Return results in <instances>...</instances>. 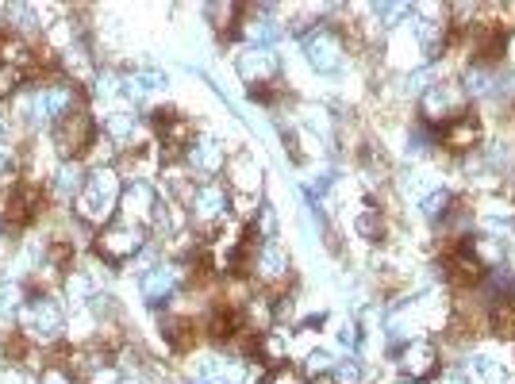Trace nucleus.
Segmentation results:
<instances>
[{
    "label": "nucleus",
    "mask_w": 515,
    "mask_h": 384,
    "mask_svg": "<svg viewBox=\"0 0 515 384\" xmlns=\"http://www.w3.org/2000/svg\"><path fill=\"white\" fill-rule=\"evenodd\" d=\"M185 265L181 262H158L143 269V277H139V292H143V300H147L150 308H162V304H170L173 296L181 292L185 285Z\"/></svg>",
    "instance_id": "1a4fd4ad"
},
{
    "label": "nucleus",
    "mask_w": 515,
    "mask_h": 384,
    "mask_svg": "<svg viewBox=\"0 0 515 384\" xmlns=\"http://www.w3.org/2000/svg\"><path fill=\"white\" fill-rule=\"evenodd\" d=\"M16 85H20V70H12V66L0 62V96L16 93Z\"/></svg>",
    "instance_id": "4c0bfd02"
},
{
    "label": "nucleus",
    "mask_w": 515,
    "mask_h": 384,
    "mask_svg": "<svg viewBox=\"0 0 515 384\" xmlns=\"http://www.w3.org/2000/svg\"><path fill=\"white\" fill-rule=\"evenodd\" d=\"M8 169H12V162H8V154H4V150H0V181H4V177H8Z\"/></svg>",
    "instance_id": "79ce46f5"
},
{
    "label": "nucleus",
    "mask_w": 515,
    "mask_h": 384,
    "mask_svg": "<svg viewBox=\"0 0 515 384\" xmlns=\"http://www.w3.org/2000/svg\"><path fill=\"white\" fill-rule=\"evenodd\" d=\"M396 369H400V377H408V381H435L442 369V350L439 342H431V338H412V342H404V346H396Z\"/></svg>",
    "instance_id": "423d86ee"
},
{
    "label": "nucleus",
    "mask_w": 515,
    "mask_h": 384,
    "mask_svg": "<svg viewBox=\"0 0 515 384\" xmlns=\"http://www.w3.org/2000/svg\"><path fill=\"white\" fill-rule=\"evenodd\" d=\"M85 169H81V162H62L58 166V173H54V192H58V200H77L81 196V189H85Z\"/></svg>",
    "instance_id": "393cba45"
},
{
    "label": "nucleus",
    "mask_w": 515,
    "mask_h": 384,
    "mask_svg": "<svg viewBox=\"0 0 515 384\" xmlns=\"http://www.w3.org/2000/svg\"><path fill=\"white\" fill-rule=\"evenodd\" d=\"M354 231H358L366 242H385V235H389V223H385L381 208H377L373 200H369L366 208L358 212V219H354Z\"/></svg>",
    "instance_id": "a878e982"
},
{
    "label": "nucleus",
    "mask_w": 515,
    "mask_h": 384,
    "mask_svg": "<svg viewBox=\"0 0 515 384\" xmlns=\"http://www.w3.org/2000/svg\"><path fill=\"white\" fill-rule=\"evenodd\" d=\"M97 292L100 285H97V277H93V269H74V273L66 277V296H70V304H89Z\"/></svg>",
    "instance_id": "bb28decb"
},
{
    "label": "nucleus",
    "mask_w": 515,
    "mask_h": 384,
    "mask_svg": "<svg viewBox=\"0 0 515 384\" xmlns=\"http://www.w3.org/2000/svg\"><path fill=\"white\" fill-rule=\"evenodd\" d=\"M331 381H335V384H362V361H358V354H350V358L335 361V369H331Z\"/></svg>",
    "instance_id": "72a5a7b5"
},
{
    "label": "nucleus",
    "mask_w": 515,
    "mask_h": 384,
    "mask_svg": "<svg viewBox=\"0 0 515 384\" xmlns=\"http://www.w3.org/2000/svg\"><path fill=\"white\" fill-rule=\"evenodd\" d=\"M308 384H335L331 377H319V381H308Z\"/></svg>",
    "instance_id": "37998d69"
},
{
    "label": "nucleus",
    "mask_w": 515,
    "mask_h": 384,
    "mask_svg": "<svg viewBox=\"0 0 515 384\" xmlns=\"http://www.w3.org/2000/svg\"><path fill=\"white\" fill-rule=\"evenodd\" d=\"M123 181L116 166H93L85 177V189L74 200V212L85 227H108L112 216L120 212Z\"/></svg>",
    "instance_id": "f257e3e1"
},
{
    "label": "nucleus",
    "mask_w": 515,
    "mask_h": 384,
    "mask_svg": "<svg viewBox=\"0 0 515 384\" xmlns=\"http://www.w3.org/2000/svg\"><path fill=\"white\" fill-rule=\"evenodd\" d=\"M77 108V85L70 81H62V85H43V89H35V93L27 96V120L39 123V127H54V123L62 120L66 112H74Z\"/></svg>",
    "instance_id": "0eeeda50"
},
{
    "label": "nucleus",
    "mask_w": 515,
    "mask_h": 384,
    "mask_svg": "<svg viewBox=\"0 0 515 384\" xmlns=\"http://www.w3.org/2000/svg\"><path fill=\"white\" fill-rule=\"evenodd\" d=\"M16 319H20L24 335L35 338V342H43V346L58 342L62 331H66V312H62V304H58L54 296H47V292H43V296H27Z\"/></svg>",
    "instance_id": "20e7f679"
},
{
    "label": "nucleus",
    "mask_w": 515,
    "mask_h": 384,
    "mask_svg": "<svg viewBox=\"0 0 515 384\" xmlns=\"http://www.w3.org/2000/svg\"><path fill=\"white\" fill-rule=\"evenodd\" d=\"M147 250V227H135V223H108L97 231V258L104 265H127L135 262L139 254Z\"/></svg>",
    "instance_id": "7ed1b4c3"
},
{
    "label": "nucleus",
    "mask_w": 515,
    "mask_h": 384,
    "mask_svg": "<svg viewBox=\"0 0 515 384\" xmlns=\"http://www.w3.org/2000/svg\"><path fill=\"white\" fill-rule=\"evenodd\" d=\"M239 35L246 39V47H273L277 27L266 20V4L258 8V16H246V20H239Z\"/></svg>",
    "instance_id": "b1692460"
},
{
    "label": "nucleus",
    "mask_w": 515,
    "mask_h": 384,
    "mask_svg": "<svg viewBox=\"0 0 515 384\" xmlns=\"http://www.w3.org/2000/svg\"><path fill=\"white\" fill-rule=\"evenodd\" d=\"M270 384H308V381H304V373H300V369H289V365H285V369L270 373Z\"/></svg>",
    "instance_id": "58836bf2"
},
{
    "label": "nucleus",
    "mask_w": 515,
    "mask_h": 384,
    "mask_svg": "<svg viewBox=\"0 0 515 384\" xmlns=\"http://www.w3.org/2000/svg\"><path fill=\"white\" fill-rule=\"evenodd\" d=\"M485 331L504 342H515V300H492L485 308Z\"/></svg>",
    "instance_id": "5701e85b"
},
{
    "label": "nucleus",
    "mask_w": 515,
    "mask_h": 384,
    "mask_svg": "<svg viewBox=\"0 0 515 384\" xmlns=\"http://www.w3.org/2000/svg\"><path fill=\"white\" fill-rule=\"evenodd\" d=\"M431 384H473V381H469V373L462 369V365H446Z\"/></svg>",
    "instance_id": "e433bc0d"
},
{
    "label": "nucleus",
    "mask_w": 515,
    "mask_h": 384,
    "mask_svg": "<svg viewBox=\"0 0 515 384\" xmlns=\"http://www.w3.org/2000/svg\"><path fill=\"white\" fill-rule=\"evenodd\" d=\"M181 166L189 173H200V181H216L227 169V146L220 139H212V135H197L181 150Z\"/></svg>",
    "instance_id": "f8f14e48"
},
{
    "label": "nucleus",
    "mask_w": 515,
    "mask_h": 384,
    "mask_svg": "<svg viewBox=\"0 0 515 384\" xmlns=\"http://www.w3.org/2000/svg\"><path fill=\"white\" fill-rule=\"evenodd\" d=\"M331 369H335V358L327 354V350H312L304 365H300V373H304V381H319V377H331Z\"/></svg>",
    "instance_id": "2f4dec72"
},
{
    "label": "nucleus",
    "mask_w": 515,
    "mask_h": 384,
    "mask_svg": "<svg viewBox=\"0 0 515 384\" xmlns=\"http://www.w3.org/2000/svg\"><path fill=\"white\" fill-rule=\"evenodd\" d=\"M454 208H458V196H454L450 189H442V185L419 196V216H423V223H427V227H442V223L450 219V212H454Z\"/></svg>",
    "instance_id": "aec40b11"
},
{
    "label": "nucleus",
    "mask_w": 515,
    "mask_h": 384,
    "mask_svg": "<svg viewBox=\"0 0 515 384\" xmlns=\"http://www.w3.org/2000/svg\"><path fill=\"white\" fill-rule=\"evenodd\" d=\"M0 384H35V381H31V373H27V369L12 365V369H4V373H0Z\"/></svg>",
    "instance_id": "ea45409f"
},
{
    "label": "nucleus",
    "mask_w": 515,
    "mask_h": 384,
    "mask_svg": "<svg viewBox=\"0 0 515 384\" xmlns=\"http://www.w3.org/2000/svg\"><path fill=\"white\" fill-rule=\"evenodd\" d=\"M469 381H481V384H515V369L512 361H504V354L496 350H469L466 365Z\"/></svg>",
    "instance_id": "2eb2a0df"
},
{
    "label": "nucleus",
    "mask_w": 515,
    "mask_h": 384,
    "mask_svg": "<svg viewBox=\"0 0 515 384\" xmlns=\"http://www.w3.org/2000/svg\"><path fill=\"white\" fill-rule=\"evenodd\" d=\"M139 131H143V116H135V112H108L104 116V139H112L120 150H127V143H135Z\"/></svg>",
    "instance_id": "4be33fe9"
},
{
    "label": "nucleus",
    "mask_w": 515,
    "mask_h": 384,
    "mask_svg": "<svg viewBox=\"0 0 515 384\" xmlns=\"http://www.w3.org/2000/svg\"><path fill=\"white\" fill-rule=\"evenodd\" d=\"M246 361L220 358V354H204L189 361V384H243Z\"/></svg>",
    "instance_id": "4468645a"
},
{
    "label": "nucleus",
    "mask_w": 515,
    "mask_h": 384,
    "mask_svg": "<svg viewBox=\"0 0 515 384\" xmlns=\"http://www.w3.org/2000/svg\"><path fill=\"white\" fill-rule=\"evenodd\" d=\"M235 70H239L246 89H262V85H277L281 58L273 54V47H243L235 58Z\"/></svg>",
    "instance_id": "ddd939ff"
},
{
    "label": "nucleus",
    "mask_w": 515,
    "mask_h": 384,
    "mask_svg": "<svg viewBox=\"0 0 515 384\" xmlns=\"http://www.w3.org/2000/svg\"><path fill=\"white\" fill-rule=\"evenodd\" d=\"M462 93L466 100H496L500 93V70H489V66H466L462 73Z\"/></svg>",
    "instance_id": "6ab92c4d"
},
{
    "label": "nucleus",
    "mask_w": 515,
    "mask_h": 384,
    "mask_svg": "<svg viewBox=\"0 0 515 384\" xmlns=\"http://www.w3.org/2000/svg\"><path fill=\"white\" fill-rule=\"evenodd\" d=\"M369 12H373V20H377L381 31H393V27H400L404 20H412L416 4H369Z\"/></svg>",
    "instance_id": "cd10ccee"
},
{
    "label": "nucleus",
    "mask_w": 515,
    "mask_h": 384,
    "mask_svg": "<svg viewBox=\"0 0 515 384\" xmlns=\"http://www.w3.org/2000/svg\"><path fill=\"white\" fill-rule=\"evenodd\" d=\"M300 47L308 54V66L316 73H339L346 62V39L331 20H319L308 31H300Z\"/></svg>",
    "instance_id": "f03ea898"
},
{
    "label": "nucleus",
    "mask_w": 515,
    "mask_h": 384,
    "mask_svg": "<svg viewBox=\"0 0 515 384\" xmlns=\"http://www.w3.org/2000/svg\"><path fill=\"white\" fill-rule=\"evenodd\" d=\"M39 384H74V377L66 373V369H58V365H50V369H43V381Z\"/></svg>",
    "instance_id": "a19ab883"
},
{
    "label": "nucleus",
    "mask_w": 515,
    "mask_h": 384,
    "mask_svg": "<svg viewBox=\"0 0 515 384\" xmlns=\"http://www.w3.org/2000/svg\"><path fill=\"white\" fill-rule=\"evenodd\" d=\"M97 139H100L97 123H93L89 112H81V108L66 112L62 120L54 123V146L62 150V158H66V162H77L81 154H93Z\"/></svg>",
    "instance_id": "39448f33"
},
{
    "label": "nucleus",
    "mask_w": 515,
    "mask_h": 384,
    "mask_svg": "<svg viewBox=\"0 0 515 384\" xmlns=\"http://www.w3.org/2000/svg\"><path fill=\"white\" fill-rule=\"evenodd\" d=\"M431 85H439V66H419V70L404 77V96H416L419 100Z\"/></svg>",
    "instance_id": "7c9ffc66"
},
{
    "label": "nucleus",
    "mask_w": 515,
    "mask_h": 384,
    "mask_svg": "<svg viewBox=\"0 0 515 384\" xmlns=\"http://www.w3.org/2000/svg\"><path fill=\"white\" fill-rule=\"evenodd\" d=\"M339 342H343L346 350H358L362 346V323L358 319H346L343 331H339Z\"/></svg>",
    "instance_id": "c9c22d12"
},
{
    "label": "nucleus",
    "mask_w": 515,
    "mask_h": 384,
    "mask_svg": "<svg viewBox=\"0 0 515 384\" xmlns=\"http://www.w3.org/2000/svg\"><path fill=\"white\" fill-rule=\"evenodd\" d=\"M227 189L231 196H250V192L262 189V169H258V158L250 150H239L235 158H227Z\"/></svg>",
    "instance_id": "f3484780"
},
{
    "label": "nucleus",
    "mask_w": 515,
    "mask_h": 384,
    "mask_svg": "<svg viewBox=\"0 0 515 384\" xmlns=\"http://www.w3.org/2000/svg\"><path fill=\"white\" fill-rule=\"evenodd\" d=\"M62 70L74 85H85V81H97V62L85 47V39H77L70 50H62Z\"/></svg>",
    "instance_id": "412c9836"
},
{
    "label": "nucleus",
    "mask_w": 515,
    "mask_h": 384,
    "mask_svg": "<svg viewBox=\"0 0 515 384\" xmlns=\"http://www.w3.org/2000/svg\"><path fill=\"white\" fill-rule=\"evenodd\" d=\"M435 135H439L442 150H450V154H458V158H466V154H473V150H481V143H485V127H481V120H477V112H473V108H466V112H462V116H454V120H446Z\"/></svg>",
    "instance_id": "9d476101"
},
{
    "label": "nucleus",
    "mask_w": 515,
    "mask_h": 384,
    "mask_svg": "<svg viewBox=\"0 0 515 384\" xmlns=\"http://www.w3.org/2000/svg\"><path fill=\"white\" fill-rule=\"evenodd\" d=\"M393 384H416V381H408V377H396Z\"/></svg>",
    "instance_id": "c03bdc74"
},
{
    "label": "nucleus",
    "mask_w": 515,
    "mask_h": 384,
    "mask_svg": "<svg viewBox=\"0 0 515 384\" xmlns=\"http://www.w3.org/2000/svg\"><path fill=\"white\" fill-rule=\"evenodd\" d=\"M254 273H258L262 281H285V277L293 273L289 250H285L277 239H266L258 246V254H254Z\"/></svg>",
    "instance_id": "a211bd4d"
},
{
    "label": "nucleus",
    "mask_w": 515,
    "mask_h": 384,
    "mask_svg": "<svg viewBox=\"0 0 515 384\" xmlns=\"http://www.w3.org/2000/svg\"><path fill=\"white\" fill-rule=\"evenodd\" d=\"M4 20H8V27L16 31V35H27V31H35L39 24V8L35 4H8L4 8Z\"/></svg>",
    "instance_id": "c85d7f7f"
},
{
    "label": "nucleus",
    "mask_w": 515,
    "mask_h": 384,
    "mask_svg": "<svg viewBox=\"0 0 515 384\" xmlns=\"http://www.w3.org/2000/svg\"><path fill=\"white\" fill-rule=\"evenodd\" d=\"M158 208H162V192H158V185H154V181H147V177H135V181H127V185H123V196H120L123 223H135V227H154Z\"/></svg>",
    "instance_id": "6e6552de"
},
{
    "label": "nucleus",
    "mask_w": 515,
    "mask_h": 384,
    "mask_svg": "<svg viewBox=\"0 0 515 384\" xmlns=\"http://www.w3.org/2000/svg\"><path fill=\"white\" fill-rule=\"evenodd\" d=\"M24 308V288L16 285V281H0V315L8 319V315H20Z\"/></svg>",
    "instance_id": "473e14b6"
},
{
    "label": "nucleus",
    "mask_w": 515,
    "mask_h": 384,
    "mask_svg": "<svg viewBox=\"0 0 515 384\" xmlns=\"http://www.w3.org/2000/svg\"><path fill=\"white\" fill-rule=\"evenodd\" d=\"M185 208H189V219L200 223V227L220 223V219L227 216V208H231V189H227L223 181H200V185H193V192H189Z\"/></svg>",
    "instance_id": "9b49d317"
},
{
    "label": "nucleus",
    "mask_w": 515,
    "mask_h": 384,
    "mask_svg": "<svg viewBox=\"0 0 515 384\" xmlns=\"http://www.w3.org/2000/svg\"><path fill=\"white\" fill-rule=\"evenodd\" d=\"M304 123H308L316 135L331 139V120H327V112H323V108H304Z\"/></svg>",
    "instance_id": "f704fd0d"
},
{
    "label": "nucleus",
    "mask_w": 515,
    "mask_h": 384,
    "mask_svg": "<svg viewBox=\"0 0 515 384\" xmlns=\"http://www.w3.org/2000/svg\"><path fill=\"white\" fill-rule=\"evenodd\" d=\"M431 150H439V135L416 120V127L408 131V158H427Z\"/></svg>",
    "instance_id": "c756f323"
},
{
    "label": "nucleus",
    "mask_w": 515,
    "mask_h": 384,
    "mask_svg": "<svg viewBox=\"0 0 515 384\" xmlns=\"http://www.w3.org/2000/svg\"><path fill=\"white\" fill-rule=\"evenodd\" d=\"M150 127L158 131V146H162L166 154H170V150L181 154L185 146L197 139V135H193V123L185 120L181 112H166V108H158V112L150 116Z\"/></svg>",
    "instance_id": "dca6fc26"
}]
</instances>
